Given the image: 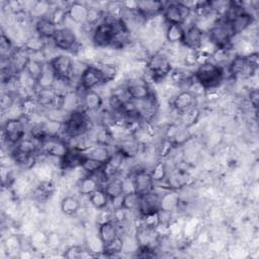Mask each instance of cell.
Instances as JSON below:
<instances>
[{
    "label": "cell",
    "mask_w": 259,
    "mask_h": 259,
    "mask_svg": "<svg viewBox=\"0 0 259 259\" xmlns=\"http://www.w3.org/2000/svg\"><path fill=\"white\" fill-rule=\"evenodd\" d=\"M194 81L202 89H215L224 79V69L213 62L199 65L193 73Z\"/></svg>",
    "instance_id": "cell-1"
},
{
    "label": "cell",
    "mask_w": 259,
    "mask_h": 259,
    "mask_svg": "<svg viewBox=\"0 0 259 259\" xmlns=\"http://www.w3.org/2000/svg\"><path fill=\"white\" fill-rule=\"evenodd\" d=\"M258 68V54L251 53L246 56H236L229 65V71L234 78H251Z\"/></svg>",
    "instance_id": "cell-2"
},
{
    "label": "cell",
    "mask_w": 259,
    "mask_h": 259,
    "mask_svg": "<svg viewBox=\"0 0 259 259\" xmlns=\"http://www.w3.org/2000/svg\"><path fill=\"white\" fill-rule=\"evenodd\" d=\"M89 117L84 110H75L69 114L68 119L64 123V134L67 138L84 136L89 131Z\"/></svg>",
    "instance_id": "cell-3"
},
{
    "label": "cell",
    "mask_w": 259,
    "mask_h": 259,
    "mask_svg": "<svg viewBox=\"0 0 259 259\" xmlns=\"http://www.w3.org/2000/svg\"><path fill=\"white\" fill-rule=\"evenodd\" d=\"M146 69L153 81H160L171 73L172 66L169 57L162 52H158L148 59Z\"/></svg>",
    "instance_id": "cell-4"
},
{
    "label": "cell",
    "mask_w": 259,
    "mask_h": 259,
    "mask_svg": "<svg viewBox=\"0 0 259 259\" xmlns=\"http://www.w3.org/2000/svg\"><path fill=\"white\" fill-rule=\"evenodd\" d=\"M208 40L215 49H229L233 37L235 36L233 29L229 23L219 20L207 30Z\"/></svg>",
    "instance_id": "cell-5"
},
{
    "label": "cell",
    "mask_w": 259,
    "mask_h": 259,
    "mask_svg": "<svg viewBox=\"0 0 259 259\" xmlns=\"http://www.w3.org/2000/svg\"><path fill=\"white\" fill-rule=\"evenodd\" d=\"M54 47L61 51L76 54L80 50V44L77 35L69 27H59L52 39Z\"/></svg>",
    "instance_id": "cell-6"
},
{
    "label": "cell",
    "mask_w": 259,
    "mask_h": 259,
    "mask_svg": "<svg viewBox=\"0 0 259 259\" xmlns=\"http://www.w3.org/2000/svg\"><path fill=\"white\" fill-rule=\"evenodd\" d=\"M68 150V143L61 136H48L39 143L40 153L49 157L62 159Z\"/></svg>",
    "instance_id": "cell-7"
},
{
    "label": "cell",
    "mask_w": 259,
    "mask_h": 259,
    "mask_svg": "<svg viewBox=\"0 0 259 259\" xmlns=\"http://www.w3.org/2000/svg\"><path fill=\"white\" fill-rule=\"evenodd\" d=\"M191 9L184 2L165 3L162 15L167 24H183L189 17Z\"/></svg>",
    "instance_id": "cell-8"
},
{
    "label": "cell",
    "mask_w": 259,
    "mask_h": 259,
    "mask_svg": "<svg viewBox=\"0 0 259 259\" xmlns=\"http://www.w3.org/2000/svg\"><path fill=\"white\" fill-rule=\"evenodd\" d=\"M25 123L20 117L8 118L4 121L2 126V135L4 140L12 146H15L25 137Z\"/></svg>",
    "instance_id": "cell-9"
},
{
    "label": "cell",
    "mask_w": 259,
    "mask_h": 259,
    "mask_svg": "<svg viewBox=\"0 0 259 259\" xmlns=\"http://www.w3.org/2000/svg\"><path fill=\"white\" fill-rule=\"evenodd\" d=\"M123 86L132 100H143L153 96L149 83L143 77H131Z\"/></svg>",
    "instance_id": "cell-10"
},
{
    "label": "cell",
    "mask_w": 259,
    "mask_h": 259,
    "mask_svg": "<svg viewBox=\"0 0 259 259\" xmlns=\"http://www.w3.org/2000/svg\"><path fill=\"white\" fill-rule=\"evenodd\" d=\"M48 63L53 69L57 78L72 80L74 60L69 55L61 54L55 56L52 59H50Z\"/></svg>",
    "instance_id": "cell-11"
},
{
    "label": "cell",
    "mask_w": 259,
    "mask_h": 259,
    "mask_svg": "<svg viewBox=\"0 0 259 259\" xmlns=\"http://www.w3.org/2000/svg\"><path fill=\"white\" fill-rule=\"evenodd\" d=\"M103 83L105 80L98 66L88 65L79 77V87L83 90H92Z\"/></svg>",
    "instance_id": "cell-12"
},
{
    "label": "cell",
    "mask_w": 259,
    "mask_h": 259,
    "mask_svg": "<svg viewBox=\"0 0 259 259\" xmlns=\"http://www.w3.org/2000/svg\"><path fill=\"white\" fill-rule=\"evenodd\" d=\"M113 33L114 31L112 25L104 19L91 30L92 42L99 48L109 47L112 42Z\"/></svg>",
    "instance_id": "cell-13"
},
{
    "label": "cell",
    "mask_w": 259,
    "mask_h": 259,
    "mask_svg": "<svg viewBox=\"0 0 259 259\" xmlns=\"http://www.w3.org/2000/svg\"><path fill=\"white\" fill-rule=\"evenodd\" d=\"M134 191L137 192L140 196L147 194L155 189V183L152 179V176L149 171L141 169L135 172L132 178Z\"/></svg>",
    "instance_id": "cell-14"
},
{
    "label": "cell",
    "mask_w": 259,
    "mask_h": 259,
    "mask_svg": "<svg viewBox=\"0 0 259 259\" xmlns=\"http://www.w3.org/2000/svg\"><path fill=\"white\" fill-rule=\"evenodd\" d=\"M159 233L157 228L149 227L146 225H141L137 229L136 240L139 247H148L156 249V246L159 243Z\"/></svg>",
    "instance_id": "cell-15"
},
{
    "label": "cell",
    "mask_w": 259,
    "mask_h": 259,
    "mask_svg": "<svg viewBox=\"0 0 259 259\" xmlns=\"http://www.w3.org/2000/svg\"><path fill=\"white\" fill-rule=\"evenodd\" d=\"M203 37L204 31L196 24H192L186 29L184 28V34L181 45L187 50L196 51L201 47L203 42Z\"/></svg>",
    "instance_id": "cell-16"
},
{
    "label": "cell",
    "mask_w": 259,
    "mask_h": 259,
    "mask_svg": "<svg viewBox=\"0 0 259 259\" xmlns=\"http://www.w3.org/2000/svg\"><path fill=\"white\" fill-rule=\"evenodd\" d=\"M161 206V194L156 192L155 189L147 194L141 196L139 212L141 217L157 212Z\"/></svg>",
    "instance_id": "cell-17"
},
{
    "label": "cell",
    "mask_w": 259,
    "mask_h": 259,
    "mask_svg": "<svg viewBox=\"0 0 259 259\" xmlns=\"http://www.w3.org/2000/svg\"><path fill=\"white\" fill-rule=\"evenodd\" d=\"M197 96L191 90H182L172 100V107L179 113L196 106Z\"/></svg>",
    "instance_id": "cell-18"
},
{
    "label": "cell",
    "mask_w": 259,
    "mask_h": 259,
    "mask_svg": "<svg viewBox=\"0 0 259 259\" xmlns=\"http://www.w3.org/2000/svg\"><path fill=\"white\" fill-rule=\"evenodd\" d=\"M126 157L119 152L117 149L111 153L109 159L104 163L102 171L107 179L116 177V174L120 171V168L124 162Z\"/></svg>",
    "instance_id": "cell-19"
},
{
    "label": "cell",
    "mask_w": 259,
    "mask_h": 259,
    "mask_svg": "<svg viewBox=\"0 0 259 259\" xmlns=\"http://www.w3.org/2000/svg\"><path fill=\"white\" fill-rule=\"evenodd\" d=\"M102 97L94 89L83 90L81 94V109L86 113L97 111L102 106Z\"/></svg>",
    "instance_id": "cell-20"
},
{
    "label": "cell",
    "mask_w": 259,
    "mask_h": 259,
    "mask_svg": "<svg viewBox=\"0 0 259 259\" xmlns=\"http://www.w3.org/2000/svg\"><path fill=\"white\" fill-rule=\"evenodd\" d=\"M88 9H89V6H87L86 4H84L82 2H78V1L71 2L67 6L68 18H70L73 22H75L77 24L85 25Z\"/></svg>",
    "instance_id": "cell-21"
},
{
    "label": "cell",
    "mask_w": 259,
    "mask_h": 259,
    "mask_svg": "<svg viewBox=\"0 0 259 259\" xmlns=\"http://www.w3.org/2000/svg\"><path fill=\"white\" fill-rule=\"evenodd\" d=\"M86 157L85 152L77 148H69L66 155L60 159L61 166L63 169L71 170L77 167H81V164Z\"/></svg>",
    "instance_id": "cell-22"
},
{
    "label": "cell",
    "mask_w": 259,
    "mask_h": 259,
    "mask_svg": "<svg viewBox=\"0 0 259 259\" xmlns=\"http://www.w3.org/2000/svg\"><path fill=\"white\" fill-rule=\"evenodd\" d=\"M164 6L165 3L161 1H138V11L145 20L161 14Z\"/></svg>",
    "instance_id": "cell-23"
},
{
    "label": "cell",
    "mask_w": 259,
    "mask_h": 259,
    "mask_svg": "<svg viewBox=\"0 0 259 259\" xmlns=\"http://www.w3.org/2000/svg\"><path fill=\"white\" fill-rule=\"evenodd\" d=\"M166 139H168L175 147L182 146L190 139V134L188 132V128L182 125L172 124L167 130Z\"/></svg>",
    "instance_id": "cell-24"
},
{
    "label": "cell",
    "mask_w": 259,
    "mask_h": 259,
    "mask_svg": "<svg viewBox=\"0 0 259 259\" xmlns=\"http://www.w3.org/2000/svg\"><path fill=\"white\" fill-rule=\"evenodd\" d=\"M34 28H35L36 34L41 38L53 39L59 27L47 16V17H41L36 19Z\"/></svg>",
    "instance_id": "cell-25"
},
{
    "label": "cell",
    "mask_w": 259,
    "mask_h": 259,
    "mask_svg": "<svg viewBox=\"0 0 259 259\" xmlns=\"http://www.w3.org/2000/svg\"><path fill=\"white\" fill-rule=\"evenodd\" d=\"M142 144L133 136L119 140L116 149L121 152L126 158H134L136 157L142 148Z\"/></svg>",
    "instance_id": "cell-26"
},
{
    "label": "cell",
    "mask_w": 259,
    "mask_h": 259,
    "mask_svg": "<svg viewBox=\"0 0 259 259\" xmlns=\"http://www.w3.org/2000/svg\"><path fill=\"white\" fill-rule=\"evenodd\" d=\"M118 235L117 223L113 220H106L102 222L98 227V237L100 242L103 244L108 243L109 241L116 238Z\"/></svg>",
    "instance_id": "cell-27"
},
{
    "label": "cell",
    "mask_w": 259,
    "mask_h": 259,
    "mask_svg": "<svg viewBox=\"0 0 259 259\" xmlns=\"http://www.w3.org/2000/svg\"><path fill=\"white\" fill-rule=\"evenodd\" d=\"M102 188L104 189L105 193L109 197V200H115L122 196L124 193V186L123 180L117 177H113L108 179L103 185Z\"/></svg>",
    "instance_id": "cell-28"
},
{
    "label": "cell",
    "mask_w": 259,
    "mask_h": 259,
    "mask_svg": "<svg viewBox=\"0 0 259 259\" xmlns=\"http://www.w3.org/2000/svg\"><path fill=\"white\" fill-rule=\"evenodd\" d=\"M19 108L22 116L25 118H29L32 115L36 114L41 106L34 95H29L20 100Z\"/></svg>",
    "instance_id": "cell-29"
},
{
    "label": "cell",
    "mask_w": 259,
    "mask_h": 259,
    "mask_svg": "<svg viewBox=\"0 0 259 259\" xmlns=\"http://www.w3.org/2000/svg\"><path fill=\"white\" fill-rule=\"evenodd\" d=\"M56 80H57V76L54 73L51 66L49 65V63L47 62L45 64V67L40 76L36 80V90L54 88Z\"/></svg>",
    "instance_id": "cell-30"
},
{
    "label": "cell",
    "mask_w": 259,
    "mask_h": 259,
    "mask_svg": "<svg viewBox=\"0 0 259 259\" xmlns=\"http://www.w3.org/2000/svg\"><path fill=\"white\" fill-rule=\"evenodd\" d=\"M61 107L69 113L81 109V94H79L76 90H71L62 95Z\"/></svg>",
    "instance_id": "cell-31"
},
{
    "label": "cell",
    "mask_w": 259,
    "mask_h": 259,
    "mask_svg": "<svg viewBox=\"0 0 259 259\" xmlns=\"http://www.w3.org/2000/svg\"><path fill=\"white\" fill-rule=\"evenodd\" d=\"M84 152L87 157L98 160L102 163H105L111 155V152L107 145L98 144V143H96L95 145H92L90 148H88Z\"/></svg>",
    "instance_id": "cell-32"
},
{
    "label": "cell",
    "mask_w": 259,
    "mask_h": 259,
    "mask_svg": "<svg viewBox=\"0 0 259 259\" xmlns=\"http://www.w3.org/2000/svg\"><path fill=\"white\" fill-rule=\"evenodd\" d=\"M254 21V17L251 13H249L248 11H244L242 12L233 22L230 23L233 32L235 35L244 32L248 27L251 26V24Z\"/></svg>",
    "instance_id": "cell-33"
},
{
    "label": "cell",
    "mask_w": 259,
    "mask_h": 259,
    "mask_svg": "<svg viewBox=\"0 0 259 259\" xmlns=\"http://www.w3.org/2000/svg\"><path fill=\"white\" fill-rule=\"evenodd\" d=\"M171 73V79L177 86L189 88L194 82L193 73L185 69H175Z\"/></svg>",
    "instance_id": "cell-34"
},
{
    "label": "cell",
    "mask_w": 259,
    "mask_h": 259,
    "mask_svg": "<svg viewBox=\"0 0 259 259\" xmlns=\"http://www.w3.org/2000/svg\"><path fill=\"white\" fill-rule=\"evenodd\" d=\"M199 116H200V110L198 109L197 106H194L185 111L179 112L178 121H179L180 125H182L186 128H189L195 122H197Z\"/></svg>",
    "instance_id": "cell-35"
},
{
    "label": "cell",
    "mask_w": 259,
    "mask_h": 259,
    "mask_svg": "<svg viewBox=\"0 0 259 259\" xmlns=\"http://www.w3.org/2000/svg\"><path fill=\"white\" fill-rule=\"evenodd\" d=\"M141 196L135 191L124 192L120 198V207L126 211H139Z\"/></svg>",
    "instance_id": "cell-36"
},
{
    "label": "cell",
    "mask_w": 259,
    "mask_h": 259,
    "mask_svg": "<svg viewBox=\"0 0 259 259\" xmlns=\"http://www.w3.org/2000/svg\"><path fill=\"white\" fill-rule=\"evenodd\" d=\"M11 156H12L14 162L18 166H20L21 168H24V169L31 168L36 161V154L23 153V152H19V151L15 150V149H13V151L11 152Z\"/></svg>",
    "instance_id": "cell-37"
},
{
    "label": "cell",
    "mask_w": 259,
    "mask_h": 259,
    "mask_svg": "<svg viewBox=\"0 0 259 259\" xmlns=\"http://www.w3.org/2000/svg\"><path fill=\"white\" fill-rule=\"evenodd\" d=\"M101 185L92 175H86L78 182V191L82 195H89Z\"/></svg>",
    "instance_id": "cell-38"
},
{
    "label": "cell",
    "mask_w": 259,
    "mask_h": 259,
    "mask_svg": "<svg viewBox=\"0 0 259 259\" xmlns=\"http://www.w3.org/2000/svg\"><path fill=\"white\" fill-rule=\"evenodd\" d=\"M81 203L80 200L75 196H65L61 200V211L66 215H74L76 214L80 209Z\"/></svg>",
    "instance_id": "cell-39"
},
{
    "label": "cell",
    "mask_w": 259,
    "mask_h": 259,
    "mask_svg": "<svg viewBox=\"0 0 259 259\" xmlns=\"http://www.w3.org/2000/svg\"><path fill=\"white\" fill-rule=\"evenodd\" d=\"M89 202L97 209H103L107 206L109 202V197L105 193L104 189L102 187L97 188L92 193L88 195Z\"/></svg>",
    "instance_id": "cell-40"
},
{
    "label": "cell",
    "mask_w": 259,
    "mask_h": 259,
    "mask_svg": "<svg viewBox=\"0 0 259 259\" xmlns=\"http://www.w3.org/2000/svg\"><path fill=\"white\" fill-rule=\"evenodd\" d=\"M184 34V28L181 24H168L165 36L170 44H181Z\"/></svg>",
    "instance_id": "cell-41"
},
{
    "label": "cell",
    "mask_w": 259,
    "mask_h": 259,
    "mask_svg": "<svg viewBox=\"0 0 259 259\" xmlns=\"http://www.w3.org/2000/svg\"><path fill=\"white\" fill-rule=\"evenodd\" d=\"M13 149H15L19 152H23V153L36 154L37 152H39V143L37 141H35L34 139H32L31 137H29V138L24 137L22 140H20L14 146Z\"/></svg>",
    "instance_id": "cell-42"
},
{
    "label": "cell",
    "mask_w": 259,
    "mask_h": 259,
    "mask_svg": "<svg viewBox=\"0 0 259 259\" xmlns=\"http://www.w3.org/2000/svg\"><path fill=\"white\" fill-rule=\"evenodd\" d=\"M69 114L70 113L62 107H50L45 109L46 119L55 121V122L65 123L69 117Z\"/></svg>",
    "instance_id": "cell-43"
},
{
    "label": "cell",
    "mask_w": 259,
    "mask_h": 259,
    "mask_svg": "<svg viewBox=\"0 0 259 259\" xmlns=\"http://www.w3.org/2000/svg\"><path fill=\"white\" fill-rule=\"evenodd\" d=\"M179 196L174 191H167L164 194H161V206L160 209L173 211L178 207Z\"/></svg>",
    "instance_id": "cell-44"
},
{
    "label": "cell",
    "mask_w": 259,
    "mask_h": 259,
    "mask_svg": "<svg viewBox=\"0 0 259 259\" xmlns=\"http://www.w3.org/2000/svg\"><path fill=\"white\" fill-rule=\"evenodd\" d=\"M122 249H123V241L119 236L109 241L108 243L102 245V252L106 256H115L116 254H119L122 251Z\"/></svg>",
    "instance_id": "cell-45"
},
{
    "label": "cell",
    "mask_w": 259,
    "mask_h": 259,
    "mask_svg": "<svg viewBox=\"0 0 259 259\" xmlns=\"http://www.w3.org/2000/svg\"><path fill=\"white\" fill-rule=\"evenodd\" d=\"M103 166H104V163L86 156L84 158L80 168L86 173V175H91V174H94V173L100 171L103 168Z\"/></svg>",
    "instance_id": "cell-46"
},
{
    "label": "cell",
    "mask_w": 259,
    "mask_h": 259,
    "mask_svg": "<svg viewBox=\"0 0 259 259\" xmlns=\"http://www.w3.org/2000/svg\"><path fill=\"white\" fill-rule=\"evenodd\" d=\"M51 4L47 1H37L32 4L30 7V15L33 17H36V19L41 17H47L48 12L50 10Z\"/></svg>",
    "instance_id": "cell-47"
},
{
    "label": "cell",
    "mask_w": 259,
    "mask_h": 259,
    "mask_svg": "<svg viewBox=\"0 0 259 259\" xmlns=\"http://www.w3.org/2000/svg\"><path fill=\"white\" fill-rule=\"evenodd\" d=\"M58 27L63 25L68 18V13H67V7H61L58 6L54 8V10L51 12L50 16H48Z\"/></svg>",
    "instance_id": "cell-48"
},
{
    "label": "cell",
    "mask_w": 259,
    "mask_h": 259,
    "mask_svg": "<svg viewBox=\"0 0 259 259\" xmlns=\"http://www.w3.org/2000/svg\"><path fill=\"white\" fill-rule=\"evenodd\" d=\"M152 179L154 181V183H159L164 181L167 178V168L165 163L163 162H158L152 169V171L150 172Z\"/></svg>",
    "instance_id": "cell-49"
},
{
    "label": "cell",
    "mask_w": 259,
    "mask_h": 259,
    "mask_svg": "<svg viewBox=\"0 0 259 259\" xmlns=\"http://www.w3.org/2000/svg\"><path fill=\"white\" fill-rule=\"evenodd\" d=\"M45 64H46V63H45ZM45 64L29 59V61L27 62L26 66H25L24 71H25L32 79H34V80L36 81L37 78L40 76L42 70H44Z\"/></svg>",
    "instance_id": "cell-50"
},
{
    "label": "cell",
    "mask_w": 259,
    "mask_h": 259,
    "mask_svg": "<svg viewBox=\"0 0 259 259\" xmlns=\"http://www.w3.org/2000/svg\"><path fill=\"white\" fill-rule=\"evenodd\" d=\"M13 51H14V48H13L12 41L4 32H2L1 37H0V56H1V58H10Z\"/></svg>",
    "instance_id": "cell-51"
},
{
    "label": "cell",
    "mask_w": 259,
    "mask_h": 259,
    "mask_svg": "<svg viewBox=\"0 0 259 259\" xmlns=\"http://www.w3.org/2000/svg\"><path fill=\"white\" fill-rule=\"evenodd\" d=\"M88 251H85L82 247L80 246H70L64 253V256L68 259H76V258H82V257H86V253Z\"/></svg>",
    "instance_id": "cell-52"
},
{
    "label": "cell",
    "mask_w": 259,
    "mask_h": 259,
    "mask_svg": "<svg viewBox=\"0 0 259 259\" xmlns=\"http://www.w3.org/2000/svg\"><path fill=\"white\" fill-rule=\"evenodd\" d=\"M14 102H15V94L13 92H11V91H4L2 93L0 103H1V109L3 111L10 109L13 106Z\"/></svg>",
    "instance_id": "cell-53"
},
{
    "label": "cell",
    "mask_w": 259,
    "mask_h": 259,
    "mask_svg": "<svg viewBox=\"0 0 259 259\" xmlns=\"http://www.w3.org/2000/svg\"><path fill=\"white\" fill-rule=\"evenodd\" d=\"M174 145L168 140V139H164L159 147V155L160 157L164 158V157H167L169 156L171 153H172V150L174 149Z\"/></svg>",
    "instance_id": "cell-54"
},
{
    "label": "cell",
    "mask_w": 259,
    "mask_h": 259,
    "mask_svg": "<svg viewBox=\"0 0 259 259\" xmlns=\"http://www.w3.org/2000/svg\"><path fill=\"white\" fill-rule=\"evenodd\" d=\"M47 244L51 248H58L61 245V238L57 233H50L47 236Z\"/></svg>",
    "instance_id": "cell-55"
},
{
    "label": "cell",
    "mask_w": 259,
    "mask_h": 259,
    "mask_svg": "<svg viewBox=\"0 0 259 259\" xmlns=\"http://www.w3.org/2000/svg\"><path fill=\"white\" fill-rule=\"evenodd\" d=\"M250 101H251L252 105L255 108H257V105H258V90L257 89H253L250 92Z\"/></svg>",
    "instance_id": "cell-56"
}]
</instances>
